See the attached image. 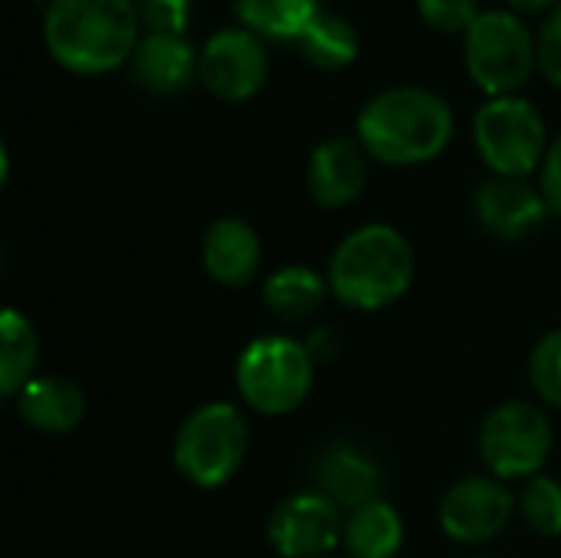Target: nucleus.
<instances>
[{
	"label": "nucleus",
	"mask_w": 561,
	"mask_h": 558,
	"mask_svg": "<svg viewBox=\"0 0 561 558\" xmlns=\"http://www.w3.org/2000/svg\"><path fill=\"white\" fill-rule=\"evenodd\" d=\"M13 401L16 414L43 434H69L85 414L82 388L62 375H36L20 388Z\"/></svg>",
	"instance_id": "obj_17"
},
{
	"label": "nucleus",
	"mask_w": 561,
	"mask_h": 558,
	"mask_svg": "<svg viewBox=\"0 0 561 558\" xmlns=\"http://www.w3.org/2000/svg\"><path fill=\"white\" fill-rule=\"evenodd\" d=\"M523 520L539 536H561V483L549 474L526 480L519 497Z\"/></svg>",
	"instance_id": "obj_23"
},
{
	"label": "nucleus",
	"mask_w": 561,
	"mask_h": 558,
	"mask_svg": "<svg viewBox=\"0 0 561 558\" xmlns=\"http://www.w3.org/2000/svg\"><path fill=\"white\" fill-rule=\"evenodd\" d=\"M401 543H404L401 513L385 500L365 503V506L352 510L345 520L342 546H345L348 558H398Z\"/></svg>",
	"instance_id": "obj_19"
},
{
	"label": "nucleus",
	"mask_w": 561,
	"mask_h": 558,
	"mask_svg": "<svg viewBox=\"0 0 561 558\" xmlns=\"http://www.w3.org/2000/svg\"><path fill=\"white\" fill-rule=\"evenodd\" d=\"M417 10L424 23L440 33H467L483 13L480 0H417Z\"/></svg>",
	"instance_id": "obj_25"
},
{
	"label": "nucleus",
	"mask_w": 561,
	"mask_h": 558,
	"mask_svg": "<svg viewBox=\"0 0 561 558\" xmlns=\"http://www.w3.org/2000/svg\"><path fill=\"white\" fill-rule=\"evenodd\" d=\"M473 141L496 178H529L533 171H542L549 155L546 122L523 95L486 99L473 118Z\"/></svg>",
	"instance_id": "obj_7"
},
{
	"label": "nucleus",
	"mask_w": 561,
	"mask_h": 558,
	"mask_svg": "<svg viewBox=\"0 0 561 558\" xmlns=\"http://www.w3.org/2000/svg\"><path fill=\"white\" fill-rule=\"evenodd\" d=\"M316 382L312 352L289 335H260L237 358L240 398L270 418L296 411Z\"/></svg>",
	"instance_id": "obj_5"
},
{
	"label": "nucleus",
	"mask_w": 561,
	"mask_h": 558,
	"mask_svg": "<svg viewBox=\"0 0 561 558\" xmlns=\"http://www.w3.org/2000/svg\"><path fill=\"white\" fill-rule=\"evenodd\" d=\"M197 79L220 102H250L270 79L266 39L247 26H224L197 49Z\"/></svg>",
	"instance_id": "obj_9"
},
{
	"label": "nucleus",
	"mask_w": 561,
	"mask_h": 558,
	"mask_svg": "<svg viewBox=\"0 0 561 558\" xmlns=\"http://www.w3.org/2000/svg\"><path fill=\"white\" fill-rule=\"evenodd\" d=\"M145 33H174L184 36L194 0H135Z\"/></svg>",
	"instance_id": "obj_26"
},
{
	"label": "nucleus",
	"mask_w": 561,
	"mask_h": 558,
	"mask_svg": "<svg viewBox=\"0 0 561 558\" xmlns=\"http://www.w3.org/2000/svg\"><path fill=\"white\" fill-rule=\"evenodd\" d=\"M536 49H539L542 76L561 89V3L556 10H549V16L542 20V26L536 33Z\"/></svg>",
	"instance_id": "obj_27"
},
{
	"label": "nucleus",
	"mask_w": 561,
	"mask_h": 558,
	"mask_svg": "<svg viewBox=\"0 0 561 558\" xmlns=\"http://www.w3.org/2000/svg\"><path fill=\"white\" fill-rule=\"evenodd\" d=\"M473 207L480 224L496 240H523L533 230H539L542 220L552 214L542 187H533L526 178H496V174L477 187Z\"/></svg>",
	"instance_id": "obj_12"
},
{
	"label": "nucleus",
	"mask_w": 561,
	"mask_h": 558,
	"mask_svg": "<svg viewBox=\"0 0 561 558\" xmlns=\"http://www.w3.org/2000/svg\"><path fill=\"white\" fill-rule=\"evenodd\" d=\"M43 43L66 72H115L141 43L138 7L135 0H46Z\"/></svg>",
	"instance_id": "obj_1"
},
{
	"label": "nucleus",
	"mask_w": 561,
	"mask_h": 558,
	"mask_svg": "<svg viewBox=\"0 0 561 558\" xmlns=\"http://www.w3.org/2000/svg\"><path fill=\"white\" fill-rule=\"evenodd\" d=\"M131 72L151 95H178L197 79V49L187 36L145 33L131 56Z\"/></svg>",
	"instance_id": "obj_16"
},
{
	"label": "nucleus",
	"mask_w": 561,
	"mask_h": 558,
	"mask_svg": "<svg viewBox=\"0 0 561 558\" xmlns=\"http://www.w3.org/2000/svg\"><path fill=\"white\" fill-rule=\"evenodd\" d=\"M329 293H332L329 280L319 276L316 270L302 266V263L276 270L263 283V303L283 322H306V319H312L322 309Z\"/></svg>",
	"instance_id": "obj_18"
},
{
	"label": "nucleus",
	"mask_w": 561,
	"mask_h": 558,
	"mask_svg": "<svg viewBox=\"0 0 561 558\" xmlns=\"http://www.w3.org/2000/svg\"><path fill=\"white\" fill-rule=\"evenodd\" d=\"M516 13H546V10H556L561 0H510Z\"/></svg>",
	"instance_id": "obj_29"
},
{
	"label": "nucleus",
	"mask_w": 561,
	"mask_h": 558,
	"mask_svg": "<svg viewBox=\"0 0 561 558\" xmlns=\"http://www.w3.org/2000/svg\"><path fill=\"white\" fill-rule=\"evenodd\" d=\"M355 138L368 158L391 168H414L440 158L454 138L450 102L424 86H394L365 102Z\"/></svg>",
	"instance_id": "obj_2"
},
{
	"label": "nucleus",
	"mask_w": 561,
	"mask_h": 558,
	"mask_svg": "<svg viewBox=\"0 0 561 558\" xmlns=\"http://www.w3.org/2000/svg\"><path fill=\"white\" fill-rule=\"evenodd\" d=\"M529 382H533L536 395H539L546 405L561 408V329L542 335L539 345L533 349V358H529Z\"/></svg>",
	"instance_id": "obj_24"
},
{
	"label": "nucleus",
	"mask_w": 561,
	"mask_h": 558,
	"mask_svg": "<svg viewBox=\"0 0 561 558\" xmlns=\"http://www.w3.org/2000/svg\"><path fill=\"white\" fill-rule=\"evenodd\" d=\"M329 289L358 312L394 306L414 283V250L391 224H365L352 230L329 260Z\"/></svg>",
	"instance_id": "obj_3"
},
{
	"label": "nucleus",
	"mask_w": 561,
	"mask_h": 558,
	"mask_svg": "<svg viewBox=\"0 0 561 558\" xmlns=\"http://www.w3.org/2000/svg\"><path fill=\"white\" fill-rule=\"evenodd\" d=\"M325 558H339V556H325Z\"/></svg>",
	"instance_id": "obj_30"
},
{
	"label": "nucleus",
	"mask_w": 561,
	"mask_h": 558,
	"mask_svg": "<svg viewBox=\"0 0 561 558\" xmlns=\"http://www.w3.org/2000/svg\"><path fill=\"white\" fill-rule=\"evenodd\" d=\"M463 62L470 79L490 95H516L533 69H539V49L529 23L516 10H483L463 33Z\"/></svg>",
	"instance_id": "obj_4"
},
{
	"label": "nucleus",
	"mask_w": 561,
	"mask_h": 558,
	"mask_svg": "<svg viewBox=\"0 0 561 558\" xmlns=\"http://www.w3.org/2000/svg\"><path fill=\"white\" fill-rule=\"evenodd\" d=\"M513 493L496 477H463L440 500V529L463 546H480L496 539L513 520Z\"/></svg>",
	"instance_id": "obj_11"
},
{
	"label": "nucleus",
	"mask_w": 561,
	"mask_h": 558,
	"mask_svg": "<svg viewBox=\"0 0 561 558\" xmlns=\"http://www.w3.org/2000/svg\"><path fill=\"white\" fill-rule=\"evenodd\" d=\"M0 391L3 398H16L26 382L36 378L39 339L30 319L16 309H3L0 316Z\"/></svg>",
	"instance_id": "obj_22"
},
{
	"label": "nucleus",
	"mask_w": 561,
	"mask_h": 558,
	"mask_svg": "<svg viewBox=\"0 0 561 558\" xmlns=\"http://www.w3.org/2000/svg\"><path fill=\"white\" fill-rule=\"evenodd\" d=\"M381 483L378 464L352 444H335L316 460V490L345 513L381 500Z\"/></svg>",
	"instance_id": "obj_15"
},
{
	"label": "nucleus",
	"mask_w": 561,
	"mask_h": 558,
	"mask_svg": "<svg viewBox=\"0 0 561 558\" xmlns=\"http://www.w3.org/2000/svg\"><path fill=\"white\" fill-rule=\"evenodd\" d=\"M539 187L546 194V204L549 210L561 217V135L549 145V155H546V164L539 171Z\"/></svg>",
	"instance_id": "obj_28"
},
{
	"label": "nucleus",
	"mask_w": 561,
	"mask_h": 558,
	"mask_svg": "<svg viewBox=\"0 0 561 558\" xmlns=\"http://www.w3.org/2000/svg\"><path fill=\"white\" fill-rule=\"evenodd\" d=\"M309 194L319 207H348L368 184V151L358 138H325L312 148L306 168Z\"/></svg>",
	"instance_id": "obj_13"
},
{
	"label": "nucleus",
	"mask_w": 561,
	"mask_h": 558,
	"mask_svg": "<svg viewBox=\"0 0 561 558\" xmlns=\"http://www.w3.org/2000/svg\"><path fill=\"white\" fill-rule=\"evenodd\" d=\"M201 260L210 280H217L220 286L240 289L253 283L260 273V260H263L260 234L240 217H217L204 230Z\"/></svg>",
	"instance_id": "obj_14"
},
{
	"label": "nucleus",
	"mask_w": 561,
	"mask_h": 558,
	"mask_svg": "<svg viewBox=\"0 0 561 558\" xmlns=\"http://www.w3.org/2000/svg\"><path fill=\"white\" fill-rule=\"evenodd\" d=\"M247 447L250 431L243 414L227 401H214L187 414L178 428L174 467L187 483L201 490H217L237 477L247 460Z\"/></svg>",
	"instance_id": "obj_6"
},
{
	"label": "nucleus",
	"mask_w": 561,
	"mask_h": 558,
	"mask_svg": "<svg viewBox=\"0 0 561 558\" xmlns=\"http://www.w3.org/2000/svg\"><path fill=\"white\" fill-rule=\"evenodd\" d=\"M296 43H299V53L316 69H325V72L348 69L358 59V53H362L358 30L352 26V20H345L342 13H332V10H322L302 30V36Z\"/></svg>",
	"instance_id": "obj_20"
},
{
	"label": "nucleus",
	"mask_w": 561,
	"mask_h": 558,
	"mask_svg": "<svg viewBox=\"0 0 561 558\" xmlns=\"http://www.w3.org/2000/svg\"><path fill=\"white\" fill-rule=\"evenodd\" d=\"M240 26L263 39H299L322 13L319 0H233Z\"/></svg>",
	"instance_id": "obj_21"
},
{
	"label": "nucleus",
	"mask_w": 561,
	"mask_h": 558,
	"mask_svg": "<svg viewBox=\"0 0 561 558\" xmlns=\"http://www.w3.org/2000/svg\"><path fill=\"white\" fill-rule=\"evenodd\" d=\"M480 457L496 480H533L552 457V424L529 401H503L480 424Z\"/></svg>",
	"instance_id": "obj_8"
},
{
	"label": "nucleus",
	"mask_w": 561,
	"mask_h": 558,
	"mask_svg": "<svg viewBox=\"0 0 561 558\" xmlns=\"http://www.w3.org/2000/svg\"><path fill=\"white\" fill-rule=\"evenodd\" d=\"M270 546L283 558H325L345 539L342 510L319 490H302L276 503L266 526Z\"/></svg>",
	"instance_id": "obj_10"
}]
</instances>
